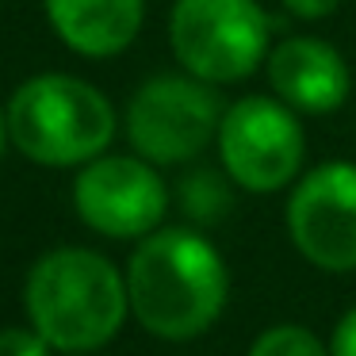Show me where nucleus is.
I'll return each instance as SVG.
<instances>
[{
    "label": "nucleus",
    "instance_id": "nucleus-1",
    "mask_svg": "<svg viewBox=\"0 0 356 356\" xmlns=\"http://www.w3.org/2000/svg\"><path fill=\"white\" fill-rule=\"evenodd\" d=\"M131 314L161 341H192L222 318L230 295L226 261L200 230L157 226L127 261Z\"/></svg>",
    "mask_w": 356,
    "mask_h": 356
},
{
    "label": "nucleus",
    "instance_id": "nucleus-2",
    "mask_svg": "<svg viewBox=\"0 0 356 356\" xmlns=\"http://www.w3.org/2000/svg\"><path fill=\"white\" fill-rule=\"evenodd\" d=\"M24 307L58 353H96L131 314L127 276L96 249H50L27 272Z\"/></svg>",
    "mask_w": 356,
    "mask_h": 356
},
{
    "label": "nucleus",
    "instance_id": "nucleus-3",
    "mask_svg": "<svg viewBox=\"0 0 356 356\" xmlns=\"http://www.w3.org/2000/svg\"><path fill=\"white\" fill-rule=\"evenodd\" d=\"M8 138L35 165H88L115 138V108L88 81L70 73H39L12 92Z\"/></svg>",
    "mask_w": 356,
    "mask_h": 356
},
{
    "label": "nucleus",
    "instance_id": "nucleus-4",
    "mask_svg": "<svg viewBox=\"0 0 356 356\" xmlns=\"http://www.w3.org/2000/svg\"><path fill=\"white\" fill-rule=\"evenodd\" d=\"M169 42L184 73L211 85H238L268 58L272 19L257 0H177Z\"/></svg>",
    "mask_w": 356,
    "mask_h": 356
},
{
    "label": "nucleus",
    "instance_id": "nucleus-5",
    "mask_svg": "<svg viewBox=\"0 0 356 356\" xmlns=\"http://www.w3.org/2000/svg\"><path fill=\"white\" fill-rule=\"evenodd\" d=\"M218 85L192 73H157L127 104V138L149 165H184L218 138Z\"/></svg>",
    "mask_w": 356,
    "mask_h": 356
},
{
    "label": "nucleus",
    "instance_id": "nucleus-6",
    "mask_svg": "<svg viewBox=\"0 0 356 356\" xmlns=\"http://www.w3.org/2000/svg\"><path fill=\"white\" fill-rule=\"evenodd\" d=\"M215 146L234 184L272 195L302 172L307 134L299 111L287 108L280 96H241L226 104Z\"/></svg>",
    "mask_w": 356,
    "mask_h": 356
},
{
    "label": "nucleus",
    "instance_id": "nucleus-7",
    "mask_svg": "<svg viewBox=\"0 0 356 356\" xmlns=\"http://www.w3.org/2000/svg\"><path fill=\"white\" fill-rule=\"evenodd\" d=\"M73 207L81 222L104 238H146L169 211V188L146 157L100 154L81 165L73 180Z\"/></svg>",
    "mask_w": 356,
    "mask_h": 356
},
{
    "label": "nucleus",
    "instance_id": "nucleus-8",
    "mask_svg": "<svg viewBox=\"0 0 356 356\" xmlns=\"http://www.w3.org/2000/svg\"><path fill=\"white\" fill-rule=\"evenodd\" d=\"M287 234L302 261L322 272L356 268V165L322 161L287 195Z\"/></svg>",
    "mask_w": 356,
    "mask_h": 356
},
{
    "label": "nucleus",
    "instance_id": "nucleus-9",
    "mask_svg": "<svg viewBox=\"0 0 356 356\" xmlns=\"http://www.w3.org/2000/svg\"><path fill=\"white\" fill-rule=\"evenodd\" d=\"M264 70L272 96H280L299 115H330L353 92V73L337 47L310 35H291L276 42L264 58Z\"/></svg>",
    "mask_w": 356,
    "mask_h": 356
},
{
    "label": "nucleus",
    "instance_id": "nucleus-10",
    "mask_svg": "<svg viewBox=\"0 0 356 356\" xmlns=\"http://www.w3.org/2000/svg\"><path fill=\"white\" fill-rule=\"evenodd\" d=\"M54 35L81 58H115L138 39L146 0H42Z\"/></svg>",
    "mask_w": 356,
    "mask_h": 356
},
{
    "label": "nucleus",
    "instance_id": "nucleus-11",
    "mask_svg": "<svg viewBox=\"0 0 356 356\" xmlns=\"http://www.w3.org/2000/svg\"><path fill=\"white\" fill-rule=\"evenodd\" d=\"M245 356H330V345H322L307 325L284 322V325H268L249 345Z\"/></svg>",
    "mask_w": 356,
    "mask_h": 356
},
{
    "label": "nucleus",
    "instance_id": "nucleus-12",
    "mask_svg": "<svg viewBox=\"0 0 356 356\" xmlns=\"http://www.w3.org/2000/svg\"><path fill=\"white\" fill-rule=\"evenodd\" d=\"M226 188L215 184V177H207V172H200V177H192L184 184V207L188 215L195 218H215L218 211H226Z\"/></svg>",
    "mask_w": 356,
    "mask_h": 356
},
{
    "label": "nucleus",
    "instance_id": "nucleus-13",
    "mask_svg": "<svg viewBox=\"0 0 356 356\" xmlns=\"http://www.w3.org/2000/svg\"><path fill=\"white\" fill-rule=\"evenodd\" d=\"M0 356H50V341L35 325L31 330L8 325V330H0Z\"/></svg>",
    "mask_w": 356,
    "mask_h": 356
},
{
    "label": "nucleus",
    "instance_id": "nucleus-14",
    "mask_svg": "<svg viewBox=\"0 0 356 356\" xmlns=\"http://www.w3.org/2000/svg\"><path fill=\"white\" fill-rule=\"evenodd\" d=\"M330 356H356V307L345 310L333 325L330 337Z\"/></svg>",
    "mask_w": 356,
    "mask_h": 356
},
{
    "label": "nucleus",
    "instance_id": "nucleus-15",
    "mask_svg": "<svg viewBox=\"0 0 356 356\" xmlns=\"http://www.w3.org/2000/svg\"><path fill=\"white\" fill-rule=\"evenodd\" d=\"M284 8L299 19H325L341 8V0H284Z\"/></svg>",
    "mask_w": 356,
    "mask_h": 356
},
{
    "label": "nucleus",
    "instance_id": "nucleus-16",
    "mask_svg": "<svg viewBox=\"0 0 356 356\" xmlns=\"http://www.w3.org/2000/svg\"><path fill=\"white\" fill-rule=\"evenodd\" d=\"M4 142H8V111H0V154H4Z\"/></svg>",
    "mask_w": 356,
    "mask_h": 356
},
{
    "label": "nucleus",
    "instance_id": "nucleus-17",
    "mask_svg": "<svg viewBox=\"0 0 356 356\" xmlns=\"http://www.w3.org/2000/svg\"><path fill=\"white\" fill-rule=\"evenodd\" d=\"M70 356H92V353H70Z\"/></svg>",
    "mask_w": 356,
    "mask_h": 356
}]
</instances>
